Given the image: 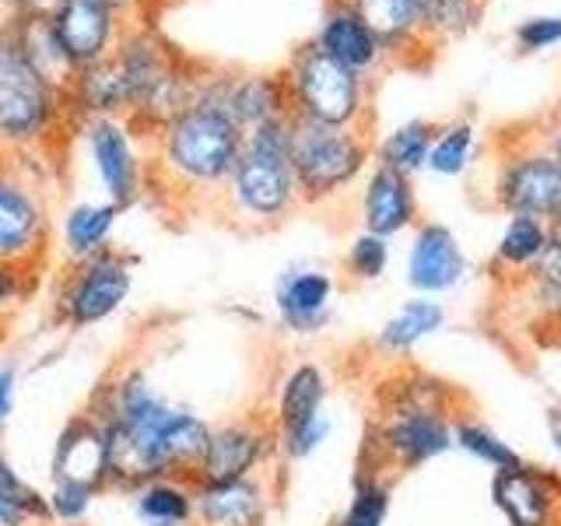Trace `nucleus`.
I'll list each match as a JSON object with an SVG mask.
<instances>
[{
  "mask_svg": "<svg viewBox=\"0 0 561 526\" xmlns=\"http://www.w3.org/2000/svg\"><path fill=\"white\" fill-rule=\"evenodd\" d=\"M221 67H204L186 110L148 137V190L169 204H210L225 186L245 134L221 102Z\"/></svg>",
  "mask_w": 561,
  "mask_h": 526,
  "instance_id": "f257e3e1",
  "label": "nucleus"
},
{
  "mask_svg": "<svg viewBox=\"0 0 561 526\" xmlns=\"http://www.w3.org/2000/svg\"><path fill=\"white\" fill-rule=\"evenodd\" d=\"M302 204L291 169V116H277L250 130L225 186L210 207L239 228L263 232L295 215Z\"/></svg>",
  "mask_w": 561,
  "mask_h": 526,
  "instance_id": "f03ea898",
  "label": "nucleus"
},
{
  "mask_svg": "<svg viewBox=\"0 0 561 526\" xmlns=\"http://www.w3.org/2000/svg\"><path fill=\"white\" fill-rule=\"evenodd\" d=\"M277 75L285 81L291 116L327 127H368L373 81L327 57L312 39L298 43Z\"/></svg>",
  "mask_w": 561,
  "mask_h": 526,
  "instance_id": "7ed1b4c3",
  "label": "nucleus"
},
{
  "mask_svg": "<svg viewBox=\"0 0 561 526\" xmlns=\"http://www.w3.org/2000/svg\"><path fill=\"white\" fill-rule=\"evenodd\" d=\"M373 162L368 127H327L291 116V169L302 204H323L362 180Z\"/></svg>",
  "mask_w": 561,
  "mask_h": 526,
  "instance_id": "20e7f679",
  "label": "nucleus"
},
{
  "mask_svg": "<svg viewBox=\"0 0 561 526\" xmlns=\"http://www.w3.org/2000/svg\"><path fill=\"white\" fill-rule=\"evenodd\" d=\"M32 155L0 151V263L39 274L49 260L53 218L43 172Z\"/></svg>",
  "mask_w": 561,
  "mask_h": 526,
  "instance_id": "39448f33",
  "label": "nucleus"
},
{
  "mask_svg": "<svg viewBox=\"0 0 561 526\" xmlns=\"http://www.w3.org/2000/svg\"><path fill=\"white\" fill-rule=\"evenodd\" d=\"M67 130H75V116L64 88L22 67L0 81V151L32 158L49 155Z\"/></svg>",
  "mask_w": 561,
  "mask_h": 526,
  "instance_id": "423d86ee",
  "label": "nucleus"
},
{
  "mask_svg": "<svg viewBox=\"0 0 561 526\" xmlns=\"http://www.w3.org/2000/svg\"><path fill=\"white\" fill-rule=\"evenodd\" d=\"M134 256L123 250H102L88 260L67 263L53 291V320L70 330L95 327L123 309L134 291Z\"/></svg>",
  "mask_w": 561,
  "mask_h": 526,
  "instance_id": "0eeeda50",
  "label": "nucleus"
},
{
  "mask_svg": "<svg viewBox=\"0 0 561 526\" xmlns=\"http://www.w3.org/2000/svg\"><path fill=\"white\" fill-rule=\"evenodd\" d=\"M75 127L95 183L102 186V201L119 210L134 207L148 193V140L119 116L78 119Z\"/></svg>",
  "mask_w": 561,
  "mask_h": 526,
  "instance_id": "6e6552de",
  "label": "nucleus"
},
{
  "mask_svg": "<svg viewBox=\"0 0 561 526\" xmlns=\"http://www.w3.org/2000/svg\"><path fill=\"white\" fill-rule=\"evenodd\" d=\"M491 193L508 215H526L551 225L561 215V162L543 140H523L499 158Z\"/></svg>",
  "mask_w": 561,
  "mask_h": 526,
  "instance_id": "1a4fd4ad",
  "label": "nucleus"
},
{
  "mask_svg": "<svg viewBox=\"0 0 561 526\" xmlns=\"http://www.w3.org/2000/svg\"><path fill=\"white\" fill-rule=\"evenodd\" d=\"M277 456V432L267 418L242 414L221 425H210L204 460L193 473V484H225L256 478Z\"/></svg>",
  "mask_w": 561,
  "mask_h": 526,
  "instance_id": "9d476101",
  "label": "nucleus"
},
{
  "mask_svg": "<svg viewBox=\"0 0 561 526\" xmlns=\"http://www.w3.org/2000/svg\"><path fill=\"white\" fill-rule=\"evenodd\" d=\"M46 18L70 70L92 67L105 57H113L119 35L130 25L127 18L102 8L99 0H57L46 11Z\"/></svg>",
  "mask_w": 561,
  "mask_h": 526,
  "instance_id": "9b49d317",
  "label": "nucleus"
},
{
  "mask_svg": "<svg viewBox=\"0 0 561 526\" xmlns=\"http://www.w3.org/2000/svg\"><path fill=\"white\" fill-rule=\"evenodd\" d=\"M453 449V425L443 408H411V403H393L376 432L379 460L400 470H411L435 460Z\"/></svg>",
  "mask_w": 561,
  "mask_h": 526,
  "instance_id": "f8f14e48",
  "label": "nucleus"
},
{
  "mask_svg": "<svg viewBox=\"0 0 561 526\" xmlns=\"http://www.w3.org/2000/svg\"><path fill=\"white\" fill-rule=\"evenodd\" d=\"M312 43L320 46L327 57H333L337 64H344L347 70H355V75H362L368 81L390 64V53H386V46L379 43V35L368 28L344 0H327L323 4Z\"/></svg>",
  "mask_w": 561,
  "mask_h": 526,
  "instance_id": "ddd939ff",
  "label": "nucleus"
},
{
  "mask_svg": "<svg viewBox=\"0 0 561 526\" xmlns=\"http://www.w3.org/2000/svg\"><path fill=\"white\" fill-rule=\"evenodd\" d=\"M467 277V256L453 228L438 221H421L411 236L408 250V285L417 295H443L453 291Z\"/></svg>",
  "mask_w": 561,
  "mask_h": 526,
  "instance_id": "4468645a",
  "label": "nucleus"
},
{
  "mask_svg": "<svg viewBox=\"0 0 561 526\" xmlns=\"http://www.w3.org/2000/svg\"><path fill=\"white\" fill-rule=\"evenodd\" d=\"M358 218H362V232H373L382 239H393L400 232H408L411 225H417V193L411 175L376 162L365 172Z\"/></svg>",
  "mask_w": 561,
  "mask_h": 526,
  "instance_id": "2eb2a0df",
  "label": "nucleus"
},
{
  "mask_svg": "<svg viewBox=\"0 0 561 526\" xmlns=\"http://www.w3.org/2000/svg\"><path fill=\"white\" fill-rule=\"evenodd\" d=\"M333 277L320 267H288L274 285V309L288 333H316L330 320Z\"/></svg>",
  "mask_w": 561,
  "mask_h": 526,
  "instance_id": "dca6fc26",
  "label": "nucleus"
},
{
  "mask_svg": "<svg viewBox=\"0 0 561 526\" xmlns=\"http://www.w3.org/2000/svg\"><path fill=\"white\" fill-rule=\"evenodd\" d=\"M218 81L225 110L239 123L242 134H250L277 116H291L285 81H280L277 70L274 75L271 70H221Z\"/></svg>",
  "mask_w": 561,
  "mask_h": 526,
  "instance_id": "f3484780",
  "label": "nucleus"
},
{
  "mask_svg": "<svg viewBox=\"0 0 561 526\" xmlns=\"http://www.w3.org/2000/svg\"><path fill=\"white\" fill-rule=\"evenodd\" d=\"M193 526H267L271 491L263 478H242L225 484H193Z\"/></svg>",
  "mask_w": 561,
  "mask_h": 526,
  "instance_id": "a211bd4d",
  "label": "nucleus"
},
{
  "mask_svg": "<svg viewBox=\"0 0 561 526\" xmlns=\"http://www.w3.org/2000/svg\"><path fill=\"white\" fill-rule=\"evenodd\" d=\"M53 481H81L105 491V428L88 411L75 414L57 435L49 460Z\"/></svg>",
  "mask_w": 561,
  "mask_h": 526,
  "instance_id": "6ab92c4d",
  "label": "nucleus"
},
{
  "mask_svg": "<svg viewBox=\"0 0 561 526\" xmlns=\"http://www.w3.org/2000/svg\"><path fill=\"white\" fill-rule=\"evenodd\" d=\"M344 4L379 35L390 64H411L421 53H435L421 28L417 0H344Z\"/></svg>",
  "mask_w": 561,
  "mask_h": 526,
  "instance_id": "aec40b11",
  "label": "nucleus"
},
{
  "mask_svg": "<svg viewBox=\"0 0 561 526\" xmlns=\"http://www.w3.org/2000/svg\"><path fill=\"white\" fill-rule=\"evenodd\" d=\"M8 28H11L18 67L67 92V81L75 78V70H70V64L64 60V53L57 46V35H53V28H49V18L35 14V11H18L8 22Z\"/></svg>",
  "mask_w": 561,
  "mask_h": 526,
  "instance_id": "412c9836",
  "label": "nucleus"
},
{
  "mask_svg": "<svg viewBox=\"0 0 561 526\" xmlns=\"http://www.w3.org/2000/svg\"><path fill=\"white\" fill-rule=\"evenodd\" d=\"M67 105H70L75 123L78 119H99V116L127 119L130 95H127V84H123L113 57L75 70V78L67 81Z\"/></svg>",
  "mask_w": 561,
  "mask_h": 526,
  "instance_id": "4be33fe9",
  "label": "nucleus"
},
{
  "mask_svg": "<svg viewBox=\"0 0 561 526\" xmlns=\"http://www.w3.org/2000/svg\"><path fill=\"white\" fill-rule=\"evenodd\" d=\"M491 495L513 526H554V495L548 481L530 467L499 470Z\"/></svg>",
  "mask_w": 561,
  "mask_h": 526,
  "instance_id": "5701e85b",
  "label": "nucleus"
},
{
  "mask_svg": "<svg viewBox=\"0 0 561 526\" xmlns=\"http://www.w3.org/2000/svg\"><path fill=\"white\" fill-rule=\"evenodd\" d=\"M210 438V421H204L201 414H193L186 408H175V414L165 421V428L154 438V460L162 478H186L193 481L204 449Z\"/></svg>",
  "mask_w": 561,
  "mask_h": 526,
  "instance_id": "b1692460",
  "label": "nucleus"
},
{
  "mask_svg": "<svg viewBox=\"0 0 561 526\" xmlns=\"http://www.w3.org/2000/svg\"><path fill=\"white\" fill-rule=\"evenodd\" d=\"M123 210L110 201H81L67 207L60 225V250L67 263L88 260L113 245V232Z\"/></svg>",
  "mask_w": 561,
  "mask_h": 526,
  "instance_id": "393cba45",
  "label": "nucleus"
},
{
  "mask_svg": "<svg viewBox=\"0 0 561 526\" xmlns=\"http://www.w3.org/2000/svg\"><path fill=\"white\" fill-rule=\"evenodd\" d=\"M134 513L145 526H193L197 488L186 478H154L130 491Z\"/></svg>",
  "mask_w": 561,
  "mask_h": 526,
  "instance_id": "a878e982",
  "label": "nucleus"
},
{
  "mask_svg": "<svg viewBox=\"0 0 561 526\" xmlns=\"http://www.w3.org/2000/svg\"><path fill=\"white\" fill-rule=\"evenodd\" d=\"M327 403V376L316 365H295L291 373L280 379L277 403H274V432H288L302 421L323 414Z\"/></svg>",
  "mask_w": 561,
  "mask_h": 526,
  "instance_id": "bb28decb",
  "label": "nucleus"
},
{
  "mask_svg": "<svg viewBox=\"0 0 561 526\" xmlns=\"http://www.w3.org/2000/svg\"><path fill=\"white\" fill-rule=\"evenodd\" d=\"M446 323V309L435 302V298L417 295L411 302H403L390 320L379 330V347L390 351V355H408L421 341H428L432 333H438Z\"/></svg>",
  "mask_w": 561,
  "mask_h": 526,
  "instance_id": "cd10ccee",
  "label": "nucleus"
},
{
  "mask_svg": "<svg viewBox=\"0 0 561 526\" xmlns=\"http://www.w3.org/2000/svg\"><path fill=\"white\" fill-rule=\"evenodd\" d=\"M432 137H435V123L432 119H403L400 127H393L386 134L379 145L373 148L376 162L403 172V175H414L425 172L428 165V151H432Z\"/></svg>",
  "mask_w": 561,
  "mask_h": 526,
  "instance_id": "c85d7f7f",
  "label": "nucleus"
},
{
  "mask_svg": "<svg viewBox=\"0 0 561 526\" xmlns=\"http://www.w3.org/2000/svg\"><path fill=\"white\" fill-rule=\"evenodd\" d=\"M478 123L460 116L449 123H435V137H432V151H428V172L443 175V180H456L473 165V155H478Z\"/></svg>",
  "mask_w": 561,
  "mask_h": 526,
  "instance_id": "c756f323",
  "label": "nucleus"
},
{
  "mask_svg": "<svg viewBox=\"0 0 561 526\" xmlns=\"http://www.w3.org/2000/svg\"><path fill=\"white\" fill-rule=\"evenodd\" d=\"M551 245V228L540 218H526V215H508L499 245H495V260L508 271H534V263L548 253Z\"/></svg>",
  "mask_w": 561,
  "mask_h": 526,
  "instance_id": "7c9ffc66",
  "label": "nucleus"
},
{
  "mask_svg": "<svg viewBox=\"0 0 561 526\" xmlns=\"http://www.w3.org/2000/svg\"><path fill=\"white\" fill-rule=\"evenodd\" d=\"M481 8L484 0H417L421 28H425L428 46L438 49L453 39H463L481 22Z\"/></svg>",
  "mask_w": 561,
  "mask_h": 526,
  "instance_id": "2f4dec72",
  "label": "nucleus"
},
{
  "mask_svg": "<svg viewBox=\"0 0 561 526\" xmlns=\"http://www.w3.org/2000/svg\"><path fill=\"white\" fill-rule=\"evenodd\" d=\"M386 516H390V484L379 473L362 470L355 491H351L347 513L337 526H386Z\"/></svg>",
  "mask_w": 561,
  "mask_h": 526,
  "instance_id": "473e14b6",
  "label": "nucleus"
},
{
  "mask_svg": "<svg viewBox=\"0 0 561 526\" xmlns=\"http://www.w3.org/2000/svg\"><path fill=\"white\" fill-rule=\"evenodd\" d=\"M453 446H460L463 453L478 456V460L499 467V470H513V467H523V460L516 456V449L502 443L495 432H488L481 425H473V421H460V425H453Z\"/></svg>",
  "mask_w": 561,
  "mask_h": 526,
  "instance_id": "72a5a7b5",
  "label": "nucleus"
},
{
  "mask_svg": "<svg viewBox=\"0 0 561 526\" xmlns=\"http://www.w3.org/2000/svg\"><path fill=\"white\" fill-rule=\"evenodd\" d=\"M99 495H102V491L92 488V484H81V481H53L49 491H46L49 523H60V526H78V523H84Z\"/></svg>",
  "mask_w": 561,
  "mask_h": 526,
  "instance_id": "f704fd0d",
  "label": "nucleus"
},
{
  "mask_svg": "<svg viewBox=\"0 0 561 526\" xmlns=\"http://www.w3.org/2000/svg\"><path fill=\"white\" fill-rule=\"evenodd\" d=\"M390 267V239L373 236V232H358L347 242L344 253V271L355 281H379Z\"/></svg>",
  "mask_w": 561,
  "mask_h": 526,
  "instance_id": "c9c22d12",
  "label": "nucleus"
},
{
  "mask_svg": "<svg viewBox=\"0 0 561 526\" xmlns=\"http://www.w3.org/2000/svg\"><path fill=\"white\" fill-rule=\"evenodd\" d=\"M0 499L25 508V513L35 519V523H49V508H46V495L39 488H32L22 473L14 470V464L8 460L4 453H0Z\"/></svg>",
  "mask_w": 561,
  "mask_h": 526,
  "instance_id": "e433bc0d",
  "label": "nucleus"
},
{
  "mask_svg": "<svg viewBox=\"0 0 561 526\" xmlns=\"http://www.w3.org/2000/svg\"><path fill=\"white\" fill-rule=\"evenodd\" d=\"M330 418L327 414H316L302 425H295L288 432H277V453L285 456V460H309V456L320 449L327 438H330Z\"/></svg>",
  "mask_w": 561,
  "mask_h": 526,
  "instance_id": "4c0bfd02",
  "label": "nucleus"
},
{
  "mask_svg": "<svg viewBox=\"0 0 561 526\" xmlns=\"http://www.w3.org/2000/svg\"><path fill=\"white\" fill-rule=\"evenodd\" d=\"M519 53H543L561 43V14H530L513 28Z\"/></svg>",
  "mask_w": 561,
  "mask_h": 526,
  "instance_id": "58836bf2",
  "label": "nucleus"
},
{
  "mask_svg": "<svg viewBox=\"0 0 561 526\" xmlns=\"http://www.w3.org/2000/svg\"><path fill=\"white\" fill-rule=\"evenodd\" d=\"M35 285H39V274H35V271L8 267V263H0V320L22 306L25 298H32Z\"/></svg>",
  "mask_w": 561,
  "mask_h": 526,
  "instance_id": "ea45409f",
  "label": "nucleus"
},
{
  "mask_svg": "<svg viewBox=\"0 0 561 526\" xmlns=\"http://www.w3.org/2000/svg\"><path fill=\"white\" fill-rule=\"evenodd\" d=\"M534 281H537V291L543 298H551V302H561V250L548 245V253H543L534 263Z\"/></svg>",
  "mask_w": 561,
  "mask_h": 526,
  "instance_id": "a19ab883",
  "label": "nucleus"
},
{
  "mask_svg": "<svg viewBox=\"0 0 561 526\" xmlns=\"http://www.w3.org/2000/svg\"><path fill=\"white\" fill-rule=\"evenodd\" d=\"M18 382H22V373H18V365L0 362V428H4V425H8V418L14 414Z\"/></svg>",
  "mask_w": 561,
  "mask_h": 526,
  "instance_id": "79ce46f5",
  "label": "nucleus"
},
{
  "mask_svg": "<svg viewBox=\"0 0 561 526\" xmlns=\"http://www.w3.org/2000/svg\"><path fill=\"white\" fill-rule=\"evenodd\" d=\"M14 67H18V57H14L11 28H8V22H0V81H4Z\"/></svg>",
  "mask_w": 561,
  "mask_h": 526,
  "instance_id": "37998d69",
  "label": "nucleus"
},
{
  "mask_svg": "<svg viewBox=\"0 0 561 526\" xmlns=\"http://www.w3.org/2000/svg\"><path fill=\"white\" fill-rule=\"evenodd\" d=\"M540 140L548 145V151L558 158L561 162V110H554L551 113V119H548V127H543V134H540Z\"/></svg>",
  "mask_w": 561,
  "mask_h": 526,
  "instance_id": "c03bdc74",
  "label": "nucleus"
},
{
  "mask_svg": "<svg viewBox=\"0 0 561 526\" xmlns=\"http://www.w3.org/2000/svg\"><path fill=\"white\" fill-rule=\"evenodd\" d=\"M0 526H35V519L25 513V508H18V505L0 499Z\"/></svg>",
  "mask_w": 561,
  "mask_h": 526,
  "instance_id": "a18cd8bd",
  "label": "nucleus"
},
{
  "mask_svg": "<svg viewBox=\"0 0 561 526\" xmlns=\"http://www.w3.org/2000/svg\"><path fill=\"white\" fill-rule=\"evenodd\" d=\"M99 4H102V8H110V11H116L119 18H127V22H130V14H137L145 0H99Z\"/></svg>",
  "mask_w": 561,
  "mask_h": 526,
  "instance_id": "49530a36",
  "label": "nucleus"
},
{
  "mask_svg": "<svg viewBox=\"0 0 561 526\" xmlns=\"http://www.w3.org/2000/svg\"><path fill=\"white\" fill-rule=\"evenodd\" d=\"M18 14V0H0V22H11Z\"/></svg>",
  "mask_w": 561,
  "mask_h": 526,
  "instance_id": "de8ad7c7",
  "label": "nucleus"
},
{
  "mask_svg": "<svg viewBox=\"0 0 561 526\" xmlns=\"http://www.w3.org/2000/svg\"><path fill=\"white\" fill-rule=\"evenodd\" d=\"M548 228H551V245H554V250H561V215Z\"/></svg>",
  "mask_w": 561,
  "mask_h": 526,
  "instance_id": "09e8293b",
  "label": "nucleus"
},
{
  "mask_svg": "<svg viewBox=\"0 0 561 526\" xmlns=\"http://www.w3.org/2000/svg\"><path fill=\"white\" fill-rule=\"evenodd\" d=\"M551 438H554V446H561V414H551Z\"/></svg>",
  "mask_w": 561,
  "mask_h": 526,
  "instance_id": "8fccbe9b",
  "label": "nucleus"
}]
</instances>
